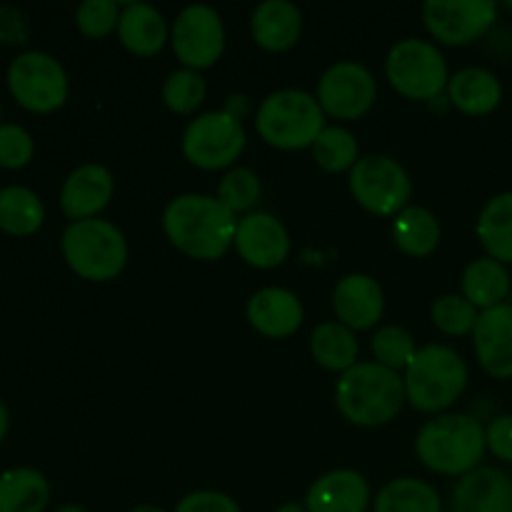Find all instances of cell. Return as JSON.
I'll return each instance as SVG.
<instances>
[{"label":"cell","mask_w":512,"mask_h":512,"mask_svg":"<svg viewBox=\"0 0 512 512\" xmlns=\"http://www.w3.org/2000/svg\"><path fill=\"white\" fill-rule=\"evenodd\" d=\"M163 230L183 255L195 260H218L235 243L238 220L218 198L178 195L165 208Z\"/></svg>","instance_id":"cell-1"},{"label":"cell","mask_w":512,"mask_h":512,"mask_svg":"<svg viewBox=\"0 0 512 512\" xmlns=\"http://www.w3.org/2000/svg\"><path fill=\"white\" fill-rule=\"evenodd\" d=\"M485 450V428L478 418L465 413L438 415L428 420L415 440V453L425 468L453 478H463L480 468Z\"/></svg>","instance_id":"cell-2"},{"label":"cell","mask_w":512,"mask_h":512,"mask_svg":"<svg viewBox=\"0 0 512 512\" xmlns=\"http://www.w3.org/2000/svg\"><path fill=\"white\" fill-rule=\"evenodd\" d=\"M405 383L400 373L378 363H358L340 375L335 403L345 420L363 428L390 423L405 403Z\"/></svg>","instance_id":"cell-3"},{"label":"cell","mask_w":512,"mask_h":512,"mask_svg":"<svg viewBox=\"0 0 512 512\" xmlns=\"http://www.w3.org/2000/svg\"><path fill=\"white\" fill-rule=\"evenodd\" d=\"M405 398L420 413H440L463 395L468 365L448 345H425L405 368Z\"/></svg>","instance_id":"cell-4"},{"label":"cell","mask_w":512,"mask_h":512,"mask_svg":"<svg viewBox=\"0 0 512 512\" xmlns=\"http://www.w3.org/2000/svg\"><path fill=\"white\" fill-rule=\"evenodd\" d=\"M255 128L270 148L303 150L313 148L318 135L328 125H325V113L318 98L305 90L285 88L270 93L260 103Z\"/></svg>","instance_id":"cell-5"},{"label":"cell","mask_w":512,"mask_h":512,"mask_svg":"<svg viewBox=\"0 0 512 512\" xmlns=\"http://www.w3.org/2000/svg\"><path fill=\"white\" fill-rule=\"evenodd\" d=\"M60 250L75 275L90 283H108L128 263V243L110 220H78L65 228Z\"/></svg>","instance_id":"cell-6"},{"label":"cell","mask_w":512,"mask_h":512,"mask_svg":"<svg viewBox=\"0 0 512 512\" xmlns=\"http://www.w3.org/2000/svg\"><path fill=\"white\" fill-rule=\"evenodd\" d=\"M390 85L410 100H433L448 88V63L438 45L408 38L393 45L385 60Z\"/></svg>","instance_id":"cell-7"},{"label":"cell","mask_w":512,"mask_h":512,"mask_svg":"<svg viewBox=\"0 0 512 512\" xmlns=\"http://www.w3.org/2000/svg\"><path fill=\"white\" fill-rule=\"evenodd\" d=\"M245 150V128L228 110L198 115L183 133V155L200 170H223Z\"/></svg>","instance_id":"cell-8"},{"label":"cell","mask_w":512,"mask_h":512,"mask_svg":"<svg viewBox=\"0 0 512 512\" xmlns=\"http://www.w3.org/2000/svg\"><path fill=\"white\" fill-rule=\"evenodd\" d=\"M10 95L30 113H53L68 100V75L48 53H20L8 68Z\"/></svg>","instance_id":"cell-9"},{"label":"cell","mask_w":512,"mask_h":512,"mask_svg":"<svg viewBox=\"0 0 512 512\" xmlns=\"http://www.w3.org/2000/svg\"><path fill=\"white\" fill-rule=\"evenodd\" d=\"M350 193L368 213L398 215L408 208L413 183L398 160L388 155H368L350 170Z\"/></svg>","instance_id":"cell-10"},{"label":"cell","mask_w":512,"mask_h":512,"mask_svg":"<svg viewBox=\"0 0 512 512\" xmlns=\"http://www.w3.org/2000/svg\"><path fill=\"white\" fill-rule=\"evenodd\" d=\"M170 43H173L175 55L185 68H210V65L218 63L225 50L223 18L210 5H188L175 18Z\"/></svg>","instance_id":"cell-11"},{"label":"cell","mask_w":512,"mask_h":512,"mask_svg":"<svg viewBox=\"0 0 512 512\" xmlns=\"http://www.w3.org/2000/svg\"><path fill=\"white\" fill-rule=\"evenodd\" d=\"M425 28L445 45H468L483 38L498 20L493 0H428L423 5Z\"/></svg>","instance_id":"cell-12"},{"label":"cell","mask_w":512,"mask_h":512,"mask_svg":"<svg viewBox=\"0 0 512 512\" xmlns=\"http://www.w3.org/2000/svg\"><path fill=\"white\" fill-rule=\"evenodd\" d=\"M378 85L365 65L343 60L330 65L318 80V103L323 113L338 120H358L373 108Z\"/></svg>","instance_id":"cell-13"},{"label":"cell","mask_w":512,"mask_h":512,"mask_svg":"<svg viewBox=\"0 0 512 512\" xmlns=\"http://www.w3.org/2000/svg\"><path fill=\"white\" fill-rule=\"evenodd\" d=\"M233 245L240 258L258 270L278 268L290 255L288 230L270 213H248L238 220Z\"/></svg>","instance_id":"cell-14"},{"label":"cell","mask_w":512,"mask_h":512,"mask_svg":"<svg viewBox=\"0 0 512 512\" xmlns=\"http://www.w3.org/2000/svg\"><path fill=\"white\" fill-rule=\"evenodd\" d=\"M115 180L105 165L88 163L75 168L65 178L63 190H60V208L73 223L78 220L98 218L100 210L108 208L113 198Z\"/></svg>","instance_id":"cell-15"},{"label":"cell","mask_w":512,"mask_h":512,"mask_svg":"<svg viewBox=\"0 0 512 512\" xmlns=\"http://www.w3.org/2000/svg\"><path fill=\"white\" fill-rule=\"evenodd\" d=\"M473 340L485 373L498 380L512 378V303L483 310Z\"/></svg>","instance_id":"cell-16"},{"label":"cell","mask_w":512,"mask_h":512,"mask_svg":"<svg viewBox=\"0 0 512 512\" xmlns=\"http://www.w3.org/2000/svg\"><path fill=\"white\" fill-rule=\"evenodd\" d=\"M453 512H512V478L498 468L463 475L450 498Z\"/></svg>","instance_id":"cell-17"},{"label":"cell","mask_w":512,"mask_h":512,"mask_svg":"<svg viewBox=\"0 0 512 512\" xmlns=\"http://www.w3.org/2000/svg\"><path fill=\"white\" fill-rule=\"evenodd\" d=\"M333 308L345 328L368 330L383 318V290H380L378 280H373L370 275H345L333 293Z\"/></svg>","instance_id":"cell-18"},{"label":"cell","mask_w":512,"mask_h":512,"mask_svg":"<svg viewBox=\"0 0 512 512\" xmlns=\"http://www.w3.org/2000/svg\"><path fill=\"white\" fill-rule=\"evenodd\" d=\"M370 505V485L355 470H333L310 485L305 495L308 512H365Z\"/></svg>","instance_id":"cell-19"},{"label":"cell","mask_w":512,"mask_h":512,"mask_svg":"<svg viewBox=\"0 0 512 512\" xmlns=\"http://www.w3.org/2000/svg\"><path fill=\"white\" fill-rule=\"evenodd\" d=\"M303 303L293 290L263 288L248 300V320L265 338H290L303 325Z\"/></svg>","instance_id":"cell-20"},{"label":"cell","mask_w":512,"mask_h":512,"mask_svg":"<svg viewBox=\"0 0 512 512\" xmlns=\"http://www.w3.org/2000/svg\"><path fill=\"white\" fill-rule=\"evenodd\" d=\"M250 33L260 48L270 53L290 50L303 33V13L290 0H265L253 10Z\"/></svg>","instance_id":"cell-21"},{"label":"cell","mask_w":512,"mask_h":512,"mask_svg":"<svg viewBox=\"0 0 512 512\" xmlns=\"http://www.w3.org/2000/svg\"><path fill=\"white\" fill-rule=\"evenodd\" d=\"M118 38L133 55L150 58V55H158L168 43V23L153 5L128 3L120 13Z\"/></svg>","instance_id":"cell-22"},{"label":"cell","mask_w":512,"mask_h":512,"mask_svg":"<svg viewBox=\"0 0 512 512\" xmlns=\"http://www.w3.org/2000/svg\"><path fill=\"white\" fill-rule=\"evenodd\" d=\"M450 103L465 115H488L503 100L500 80L485 68H465L448 83Z\"/></svg>","instance_id":"cell-23"},{"label":"cell","mask_w":512,"mask_h":512,"mask_svg":"<svg viewBox=\"0 0 512 512\" xmlns=\"http://www.w3.org/2000/svg\"><path fill=\"white\" fill-rule=\"evenodd\" d=\"M50 485L33 468H13L0 475V512H45Z\"/></svg>","instance_id":"cell-24"},{"label":"cell","mask_w":512,"mask_h":512,"mask_svg":"<svg viewBox=\"0 0 512 512\" xmlns=\"http://www.w3.org/2000/svg\"><path fill=\"white\" fill-rule=\"evenodd\" d=\"M510 293V275L503 263L493 258H480L465 268L463 273V298L475 308H498Z\"/></svg>","instance_id":"cell-25"},{"label":"cell","mask_w":512,"mask_h":512,"mask_svg":"<svg viewBox=\"0 0 512 512\" xmlns=\"http://www.w3.org/2000/svg\"><path fill=\"white\" fill-rule=\"evenodd\" d=\"M393 238L405 255L425 258L440 245V223L428 208L408 205L403 213L395 215Z\"/></svg>","instance_id":"cell-26"},{"label":"cell","mask_w":512,"mask_h":512,"mask_svg":"<svg viewBox=\"0 0 512 512\" xmlns=\"http://www.w3.org/2000/svg\"><path fill=\"white\" fill-rule=\"evenodd\" d=\"M310 353L323 368L335 373H348L358 365L360 345L358 338L343 323H323L313 330L310 338Z\"/></svg>","instance_id":"cell-27"},{"label":"cell","mask_w":512,"mask_h":512,"mask_svg":"<svg viewBox=\"0 0 512 512\" xmlns=\"http://www.w3.org/2000/svg\"><path fill=\"white\" fill-rule=\"evenodd\" d=\"M478 238L490 258L512 263V193H500L483 208L478 218Z\"/></svg>","instance_id":"cell-28"},{"label":"cell","mask_w":512,"mask_h":512,"mask_svg":"<svg viewBox=\"0 0 512 512\" xmlns=\"http://www.w3.org/2000/svg\"><path fill=\"white\" fill-rule=\"evenodd\" d=\"M43 200L23 185H10L0 190V230L8 235H33L43 225Z\"/></svg>","instance_id":"cell-29"},{"label":"cell","mask_w":512,"mask_h":512,"mask_svg":"<svg viewBox=\"0 0 512 512\" xmlns=\"http://www.w3.org/2000/svg\"><path fill=\"white\" fill-rule=\"evenodd\" d=\"M375 512H443V503L433 485L415 478H398L380 490Z\"/></svg>","instance_id":"cell-30"},{"label":"cell","mask_w":512,"mask_h":512,"mask_svg":"<svg viewBox=\"0 0 512 512\" xmlns=\"http://www.w3.org/2000/svg\"><path fill=\"white\" fill-rule=\"evenodd\" d=\"M358 140L345 128H325L313 143V160L328 173L353 170L358 163Z\"/></svg>","instance_id":"cell-31"},{"label":"cell","mask_w":512,"mask_h":512,"mask_svg":"<svg viewBox=\"0 0 512 512\" xmlns=\"http://www.w3.org/2000/svg\"><path fill=\"white\" fill-rule=\"evenodd\" d=\"M370 350L375 355V363L383 365V368L405 370L410 365V360L418 353V345H415L413 335L405 328H398V325H385L378 333L373 335V343H370Z\"/></svg>","instance_id":"cell-32"},{"label":"cell","mask_w":512,"mask_h":512,"mask_svg":"<svg viewBox=\"0 0 512 512\" xmlns=\"http://www.w3.org/2000/svg\"><path fill=\"white\" fill-rule=\"evenodd\" d=\"M205 80L198 70H175L168 75L163 83V103L168 105L173 113L190 115L203 105L205 100Z\"/></svg>","instance_id":"cell-33"},{"label":"cell","mask_w":512,"mask_h":512,"mask_svg":"<svg viewBox=\"0 0 512 512\" xmlns=\"http://www.w3.org/2000/svg\"><path fill=\"white\" fill-rule=\"evenodd\" d=\"M478 318V308L463 295H443L433 303V323L445 335L473 333Z\"/></svg>","instance_id":"cell-34"},{"label":"cell","mask_w":512,"mask_h":512,"mask_svg":"<svg viewBox=\"0 0 512 512\" xmlns=\"http://www.w3.org/2000/svg\"><path fill=\"white\" fill-rule=\"evenodd\" d=\"M260 198V180L250 168H235L220 180L218 200L225 208L238 213H248Z\"/></svg>","instance_id":"cell-35"},{"label":"cell","mask_w":512,"mask_h":512,"mask_svg":"<svg viewBox=\"0 0 512 512\" xmlns=\"http://www.w3.org/2000/svg\"><path fill=\"white\" fill-rule=\"evenodd\" d=\"M120 13L123 10L113 0H85V3H80L78 13H75V23H78V30L85 38L98 40L118 28Z\"/></svg>","instance_id":"cell-36"},{"label":"cell","mask_w":512,"mask_h":512,"mask_svg":"<svg viewBox=\"0 0 512 512\" xmlns=\"http://www.w3.org/2000/svg\"><path fill=\"white\" fill-rule=\"evenodd\" d=\"M35 145L25 128L15 123H0V168L18 170L33 160Z\"/></svg>","instance_id":"cell-37"},{"label":"cell","mask_w":512,"mask_h":512,"mask_svg":"<svg viewBox=\"0 0 512 512\" xmlns=\"http://www.w3.org/2000/svg\"><path fill=\"white\" fill-rule=\"evenodd\" d=\"M175 512H240V508L230 495L218 493V490H198V493L185 495Z\"/></svg>","instance_id":"cell-38"},{"label":"cell","mask_w":512,"mask_h":512,"mask_svg":"<svg viewBox=\"0 0 512 512\" xmlns=\"http://www.w3.org/2000/svg\"><path fill=\"white\" fill-rule=\"evenodd\" d=\"M488 450L503 463H512V415H498L485 430Z\"/></svg>","instance_id":"cell-39"},{"label":"cell","mask_w":512,"mask_h":512,"mask_svg":"<svg viewBox=\"0 0 512 512\" xmlns=\"http://www.w3.org/2000/svg\"><path fill=\"white\" fill-rule=\"evenodd\" d=\"M28 38V23L13 5H0V43H23Z\"/></svg>","instance_id":"cell-40"},{"label":"cell","mask_w":512,"mask_h":512,"mask_svg":"<svg viewBox=\"0 0 512 512\" xmlns=\"http://www.w3.org/2000/svg\"><path fill=\"white\" fill-rule=\"evenodd\" d=\"M8 428H10V415H8V408L3 405V400H0V443H3L5 435H8Z\"/></svg>","instance_id":"cell-41"},{"label":"cell","mask_w":512,"mask_h":512,"mask_svg":"<svg viewBox=\"0 0 512 512\" xmlns=\"http://www.w3.org/2000/svg\"><path fill=\"white\" fill-rule=\"evenodd\" d=\"M275 512H308L303 508V505H298V503H288V505H283V508H278Z\"/></svg>","instance_id":"cell-42"},{"label":"cell","mask_w":512,"mask_h":512,"mask_svg":"<svg viewBox=\"0 0 512 512\" xmlns=\"http://www.w3.org/2000/svg\"><path fill=\"white\" fill-rule=\"evenodd\" d=\"M130 512H165V510L155 508V505H138V508H133Z\"/></svg>","instance_id":"cell-43"},{"label":"cell","mask_w":512,"mask_h":512,"mask_svg":"<svg viewBox=\"0 0 512 512\" xmlns=\"http://www.w3.org/2000/svg\"><path fill=\"white\" fill-rule=\"evenodd\" d=\"M58 512H85V510L80 508V505H63Z\"/></svg>","instance_id":"cell-44"},{"label":"cell","mask_w":512,"mask_h":512,"mask_svg":"<svg viewBox=\"0 0 512 512\" xmlns=\"http://www.w3.org/2000/svg\"><path fill=\"white\" fill-rule=\"evenodd\" d=\"M508 8H512V0H510V3H508Z\"/></svg>","instance_id":"cell-45"}]
</instances>
